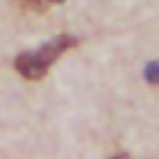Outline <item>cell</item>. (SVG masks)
<instances>
[{"label":"cell","mask_w":159,"mask_h":159,"mask_svg":"<svg viewBox=\"0 0 159 159\" xmlns=\"http://www.w3.org/2000/svg\"><path fill=\"white\" fill-rule=\"evenodd\" d=\"M47 67H50V65L37 55V50H35V52H22V55L15 57V70H17L25 80H42L45 72H47Z\"/></svg>","instance_id":"cell-1"},{"label":"cell","mask_w":159,"mask_h":159,"mask_svg":"<svg viewBox=\"0 0 159 159\" xmlns=\"http://www.w3.org/2000/svg\"><path fill=\"white\" fill-rule=\"evenodd\" d=\"M17 7L30 10V12H45L47 10V0H15Z\"/></svg>","instance_id":"cell-2"},{"label":"cell","mask_w":159,"mask_h":159,"mask_svg":"<svg viewBox=\"0 0 159 159\" xmlns=\"http://www.w3.org/2000/svg\"><path fill=\"white\" fill-rule=\"evenodd\" d=\"M147 80H149V82H159V65H149V70H147Z\"/></svg>","instance_id":"cell-3"},{"label":"cell","mask_w":159,"mask_h":159,"mask_svg":"<svg viewBox=\"0 0 159 159\" xmlns=\"http://www.w3.org/2000/svg\"><path fill=\"white\" fill-rule=\"evenodd\" d=\"M47 2H62V0H47Z\"/></svg>","instance_id":"cell-4"}]
</instances>
